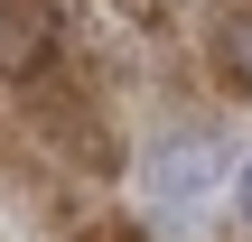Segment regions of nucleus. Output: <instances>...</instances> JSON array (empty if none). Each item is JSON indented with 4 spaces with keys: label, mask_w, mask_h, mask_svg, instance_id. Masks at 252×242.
I'll list each match as a JSON object with an SVG mask.
<instances>
[{
    "label": "nucleus",
    "mask_w": 252,
    "mask_h": 242,
    "mask_svg": "<svg viewBox=\"0 0 252 242\" xmlns=\"http://www.w3.org/2000/svg\"><path fill=\"white\" fill-rule=\"evenodd\" d=\"M215 65H224V75L252 93V19H224V37H215Z\"/></svg>",
    "instance_id": "obj_3"
},
{
    "label": "nucleus",
    "mask_w": 252,
    "mask_h": 242,
    "mask_svg": "<svg viewBox=\"0 0 252 242\" xmlns=\"http://www.w3.org/2000/svg\"><path fill=\"white\" fill-rule=\"evenodd\" d=\"M234 205H243V215H252V159H243V168H234Z\"/></svg>",
    "instance_id": "obj_4"
},
{
    "label": "nucleus",
    "mask_w": 252,
    "mask_h": 242,
    "mask_svg": "<svg viewBox=\"0 0 252 242\" xmlns=\"http://www.w3.org/2000/svg\"><path fill=\"white\" fill-rule=\"evenodd\" d=\"M215 177H224V159H215V140H159L150 149V187H159V205H206L215 196Z\"/></svg>",
    "instance_id": "obj_1"
},
{
    "label": "nucleus",
    "mask_w": 252,
    "mask_h": 242,
    "mask_svg": "<svg viewBox=\"0 0 252 242\" xmlns=\"http://www.w3.org/2000/svg\"><path fill=\"white\" fill-rule=\"evenodd\" d=\"M47 37H56V0H0V47H9L19 65H37Z\"/></svg>",
    "instance_id": "obj_2"
}]
</instances>
